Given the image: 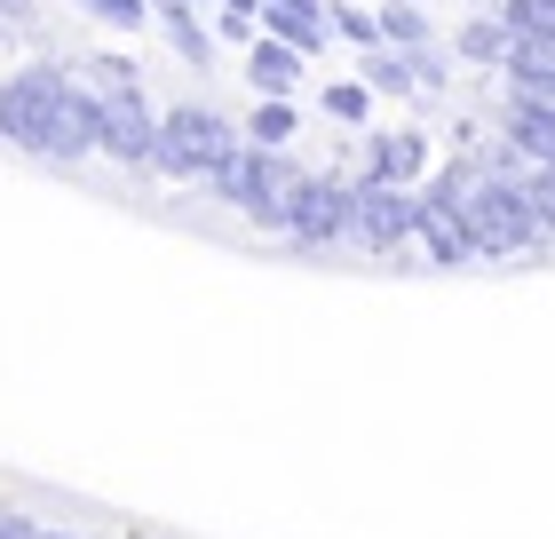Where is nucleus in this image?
Here are the masks:
<instances>
[{"mask_svg": "<svg viewBox=\"0 0 555 539\" xmlns=\"http://www.w3.org/2000/svg\"><path fill=\"white\" fill-rule=\"evenodd\" d=\"M301 183H310V167H301V159H286L278 143H255V136H246L231 159L215 167V183H207V191L222 198V207H238L255 230H286Z\"/></svg>", "mask_w": 555, "mask_h": 539, "instance_id": "nucleus-3", "label": "nucleus"}, {"mask_svg": "<svg viewBox=\"0 0 555 539\" xmlns=\"http://www.w3.org/2000/svg\"><path fill=\"white\" fill-rule=\"evenodd\" d=\"M40 539H72V531H40Z\"/></svg>", "mask_w": 555, "mask_h": 539, "instance_id": "nucleus-27", "label": "nucleus"}, {"mask_svg": "<svg viewBox=\"0 0 555 539\" xmlns=\"http://www.w3.org/2000/svg\"><path fill=\"white\" fill-rule=\"evenodd\" d=\"M500 127H508V151L524 167H555V95H508L500 104Z\"/></svg>", "mask_w": 555, "mask_h": 539, "instance_id": "nucleus-8", "label": "nucleus"}, {"mask_svg": "<svg viewBox=\"0 0 555 539\" xmlns=\"http://www.w3.org/2000/svg\"><path fill=\"white\" fill-rule=\"evenodd\" d=\"M301 64H310V56H301L294 40H278V33L246 40V88H255V95H294L301 88Z\"/></svg>", "mask_w": 555, "mask_h": 539, "instance_id": "nucleus-9", "label": "nucleus"}, {"mask_svg": "<svg viewBox=\"0 0 555 539\" xmlns=\"http://www.w3.org/2000/svg\"><path fill=\"white\" fill-rule=\"evenodd\" d=\"M421 167H428V143L413 136V127H397V136H373V167H365V175H382V183H413Z\"/></svg>", "mask_w": 555, "mask_h": 539, "instance_id": "nucleus-13", "label": "nucleus"}, {"mask_svg": "<svg viewBox=\"0 0 555 539\" xmlns=\"http://www.w3.org/2000/svg\"><path fill=\"white\" fill-rule=\"evenodd\" d=\"M95 159H112L128 175H151V159H159V104L143 95V80L95 88Z\"/></svg>", "mask_w": 555, "mask_h": 539, "instance_id": "nucleus-5", "label": "nucleus"}, {"mask_svg": "<svg viewBox=\"0 0 555 539\" xmlns=\"http://www.w3.org/2000/svg\"><path fill=\"white\" fill-rule=\"evenodd\" d=\"M80 72H88V88H128V80H143V72H135L128 56H88Z\"/></svg>", "mask_w": 555, "mask_h": 539, "instance_id": "nucleus-23", "label": "nucleus"}, {"mask_svg": "<svg viewBox=\"0 0 555 539\" xmlns=\"http://www.w3.org/2000/svg\"><path fill=\"white\" fill-rule=\"evenodd\" d=\"M508 16H476V24H461V40H452V48H461V56L468 64H508Z\"/></svg>", "mask_w": 555, "mask_h": 539, "instance_id": "nucleus-16", "label": "nucleus"}, {"mask_svg": "<svg viewBox=\"0 0 555 539\" xmlns=\"http://www.w3.org/2000/svg\"><path fill=\"white\" fill-rule=\"evenodd\" d=\"M0 143L33 151L48 167L95 159V88L64 64H16L0 80Z\"/></svg>", "mask_w": 555, "mask_h": 539, "instance_id": "nucleus-1", "label": "nucleus"}, {"mask_svg": "<svg viewBox=\"0 0 555 539\" xmlns=\"http://www.w3.org/2000/svg\"><path fill=\"white\" fill-rule=\"evenodd\" d=\"M349 207H358V183H341V175H310L294 198V222H286V239L301 254H325V246H341L349 239Z\"/></svg>", "mask_w": 555, "mask_h": 539, "instance_id": "nucleus-7", "label": "nucleus"}, {"mask_svg": "<svg viewBox=\"0 0 555 539\" xmlns=\"http://www.w3.org/2000/svg\"><path fill=\"white\" fill-rule=\"evenodd\" d=\"M325 112H334L341 127H365V112H373V88H365V80H334V88H325Z\"/></svg>", "mask_w": 555, "mask_h": 539, "instance_id": "nucleus-20", "label": "nucleus"}, {"mask_svg": "<svg viewBox=\"0 0 555 539\" xmlns=\"http://www.w3.org/2000/svg\"><path fill=\"white\" fill-rule=\"evenodd\" d=\"M80 9L95 24H112V33H143V24H151V0H80Z\"/></svg>", "mask_w": 555, "mask_h": 539, "instance_id": "nucleus-21", "label": "nucleus"}, {"mask_svg": "<svg viewBox=\"0 0 555 539\" xmlns=\"http://www.w3.org/2000/svg\"><path fill=\"white\" fill-rule=\"evenodd\" d=\"M151 24L175 40V56H183L191 72H207L215 64V33L198 24V0H151Z\"/></svg>", "mask_w": 555, "mask_h": 539, "instance_id": "nucleus-11", "label": "nucleus"}, {"mask_svg": "<svg viewBox=\"0 0 555 539\" xmlns=\"http://www.w3.org/2000/svg\"><path fill=\"white\" fill-rule=\"evenodd\" d=\"M358 80L373 88V95H413L421 88V72H413V56H405V48H365V72H358Z\"/></svg>", "mask_w": 555, "mask_h": 539, "instance_id": "nucleus-15", "label": "nucleus"}, {"mask_svg": "<svg viewBox=\"0 0 555 539\" xmlns=\"http://www.w3.org/2000/svg\"><path fill=\"white\" fill-rule=\"evenodd\" d=\"M413 239L428 246V262H437V270H461L468 262V222L461 215H452V198H437V191H421V230H413Z\"/></svg>", "mask_w": 555, "mask_h": 539, "instance_id": "nucleus-10", "label": "nucleus"}, {"mask_svg": "<svg viewBox=\"0 0 555 539\" xmlns=\"http://www.w3.org/2000/svg\"><path fill=\"white\" fill-rule=\"evenodd\" d=\"M437 198H452V215L468 222V246L492 254V262H508V254H532L547 239V222L532 207V191H524V175L508 167H485V159H444V175L428 183Z\"/></svg>", "mask_w": 555, "mask_h": 539, "instance_id": "nucleus-2", "label": "nucleus"}, {"mask_svg": "<svg viewBox=\"0 0 555 539\" xmlns=\"http://www.w3.org/2000/svg\"><path fill=\"white\" fill-rule=\"evenodd\" d=\"M294 104H286V95H262V104H255V119H246V136H255V143H278V151H286L294 143Z\"/></svg>", "mask_w": 555, "mask_h": 539, "instance_id": "nucleus-18", "label": "nucleus"}, {"mask_svg": "<svg viewBox=\"0 0 555 539\" xmlns=\"http://www.w3.org/2000/svg\"><path fill=\"white\" fill-rule=\"evenodd\" d=\"M325 16H334V33H341L349 48H382V16H365L358 0H334Z\"/></svg>", "mask_w": 555, "mask_h": 539, "instance_id": "nucleus-19", "label": "nucleus"}, {"mask_svg": "<svg viewBox=\"0 0 555 539\" xmlns=\"http://www.w3.org/2000/svg\"><path fill=\"white\" fill-rule=\"evenodd\" d=\"M500 72H508L524 95H555V33H516Z\"/></svg>", "mask_w": 555, "mask_h": 539, "instance_id": "nucleus-12", "label": "nucleus"}, {"mask_svg": "<svg viewBox=\"0 0 555 539\" xmlns=\"http://www.w3.org/2000/svg\"><path fill=\"white\" fill-rule=\"evenodd\" d=\"M508 33H555V0H500Z\"/></svg>", "mask_w": 555, "mask_h": 539, "instance_id": "nucleus-22", "label": "nucleus"}, {"mask_svg": "<svg viewBox=\"0 0 555 539\" xmlns=\"http://www.w3.org/2000/svg\"><path fill=\"white\" fill-rule=\"evenodd\" d=\"M0 539H40V524L33 516H0Z\"/></svg>", "mask_w": 555, "mask_h": 539, "instance_id": "nucleus-24", "label": "nucleus"}, {"mask_svg": "<svg viewBox=\"0 0 555 539\" xmlns=\"http://www.w3.org/2000/svg\"><path fill=\"white\" fill-rule=\"evenodd\" d=\"M421 230V198L405 183H382V175H365L358 183V207H349V246L365 254H397Z\"/></svg>", "mask_w": 555, "mask_h": 539, "instance_id": "nucleus-6", "label": "nucleus"}, {"mask_svg": "<svg viewBox=\"0 0 555 539\" xmlns=\"http://www.w3.org/2000/svg\"><path fill=\"white\" fill-rule=\"evenodd\" d=\"M278 9H310V16H325V9H334V0H278Z\"/></svg>", "mask_w": 555, "mask_h": 539, "instance_id": "nucleus-25", "label": "nucleus"}, {"mask_svg": "<svg viewBox=\"0 0 555 539\" xmlns=\"http://www.w3.org/2000/svg\"><path fill=\"white\" fill-rule=\"evenodd\" d=\"M262 33L294 40L301 56H318V48L334 40V16H310V9H278V0H262Z\"/></svg>", "mask_w": 555, "mask_h": 539, "instance_id": "nucleus-14", "label": "nucleus"}, {"mask_svg": "<svg viewBox=\"0 0 555 539\" xmlns=\"http://www.w3.org/2000/svg\"><path fill=\"white\" fill-rule=\"evenodd\" d=\"M382 40L389 48H428V40H437L428 16H421V0H382Z\"/></svg>", "mask_w": 555, "mask_h": 539, "instance_id": "nucleus-17", "label": "nucleus"}, {"mask_svg": "<svg viewBox=\"0 0 555 539\" xmlns=\"http://www.w3.org/2000/svg\"><path fill=\"white\" fill-rule=\"evenodd\" d=\"M238 143L246 136L215 104H175V112H159V159H151V175H167V183H215V167Z\"/></svg>", "mask_w": 555, "mask_h": 539, "instance_id": "nucleus-4", "label": "nucleus"}, {"mask_svg": "<svg viewBox=\"0 0 555 539\" xmlns=\"http://www.w3.org/2000/svg\"><path fill=\"white\" fill-rule=\"evenodd\" d=\"M215 9H246V16H262V0H215Z\"/></svg>", "mask_w": 555, "mask_h": 539, "instance_id": "nucleus-26", "label": "nucleus"}]
</instances>
